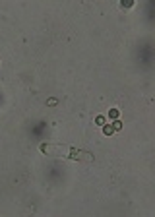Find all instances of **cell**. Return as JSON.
<instances>
[{"mask_svg":"<svg viewBox=\"0 0 155 217\" xmlns=\"http://www.w3.org/2000/svg\"><path fill=\"white\" fill-rule=\"evenodd\" d=\"M113 128H115V130H120V128H122V124H120V122H118V120H116V122H115V124H113Z\"/></svg>","mask_w":155,"mask_h":217,"instance_id":"3","label":"cell"},{"mask_svg":"<svg viewBox=\"0 0 155 217\" xmlns=\"http://www.w3.org/2000/svg\"><path fill=\"white\" fill-rule=\"evenodd\" d=\"M41 151L45 153V155L60 157V159H93L91 153L82 151V149H76V147L66 145V144H43L41 145Z\"/></svg>","mask_w":155,"mask_h":217,"instance_id":"1","label":"cell"},{"mask_svg":"<svg viewBox=\"0 0 155 217\" xmlns=\"http://www.w3.org/2000/svg\"><path fill=\"white\" fill-rule=\"evenodd\" d=\"M103 132H105V134H113V132H115V128H110V126H105V128H103Z\"/></svg>","mask_w":155,"mask_h":217,"instance_id":"2","label":"cell"}]
</instances>
